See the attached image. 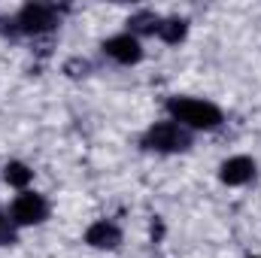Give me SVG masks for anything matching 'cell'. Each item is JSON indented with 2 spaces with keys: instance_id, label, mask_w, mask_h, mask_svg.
Segmentation results:
<instances>
[{
  "instance_id": "5",
  "label": "cell",
  "mask_w": 261,
  "mask_h": 258,
  "mask_svg": "<svg viewBox=\"0 0 261 258\" xmlns=\"http://www.w3.org/2000/svg\"><path fill=\"white\" fill-rule=\"evenodd\" d=\"M103 52H107L110 58H116L119 64H137V61L143 58V49H140L137 37H130V34L110 37V40L103 43Z\"/></svg>"
},
{
  "instance_id": "4",
  "label": "cell",
  "mask_w": 261,
  "mask_h": 258,
  "mask_svg": "<svg viewBox=\"0 0 261 258\" xmlns=\"http://www.w3.org/2000/svg\"><path fill=\"white\" fill-rule=\"evenodd\" d=\"M49 216V203L43 200V194L37 192H24L15 197L12 203V222L15 225H37Z\"/></svg>"
},
{
  "instance_id": "14",
  "label": "cell",
  "mask_w": 261,
  "mask_h": 258,
  "mask_svg": "<svg viewBox=\"0 0 261 258\" xmlns=\"http://www.w3.org/2000/svg\"><path fill=\"white\" fill-rule=\"evenodd\" d=\"M252 258H258V255H252Z\"/></svg>"
},
{
  "instance_id": "13",
  "label": "cell",
  "mask_w": 261,
  "mask_h": 258,
  "mask_svg": "<svg viewBox=\"0 0 261 258\" xmlns=\"http://www.w3.org/2000/svg\"><path fill=\"white\" fill-rule=\"evenodd\" d=\"M161 234H164V228H161V222L155 219V222H152V237H161Z\"/></svg>"
},
{
  "instance_id": "12",
  "label": "cell",
  "mask_w": 261,
  "mask_h": 258,
  "mask_svg": "<svg viewBox=\"0 0 261 258\" xmlns=\"http://www.w3.org/2000/svg\"><path fill=\"white\" fill-rule=\"evenodd\" d=\"M64 70L70 73V76H82V73L88 70V64H85V61H79V58H73V61H67Z\"/></svg>"
},
{
  "instance_id": "2",
  "label": "cell",
  "mask_w": 261,
  "mask_h": 258,
  "mask_svg": "<svg viewBox=\"0 0 261 258\" xmlns=\"http://www.w3.org/2000/svg\"><path fill=\"white\" fill-rule=\"evenodd\" d=\"M146 146L158 149V152H182V149L192 146V137H189V131L179 128L176 122H158L146 134Z\"/></svg>"
},
{
  "instance_id": "7",
  "label": "cell",
  "mask_w": 261,
  "mask_h": 258,
  "mask_svg": "<svg viewBox=\"0 0 261 258\" xmlns=\"http://www.w3.org/2000/svg\"><path fill=\"white\" fill-rule=\"evenodd\" d=\"M85 243L94 246V249H116L122 243V231L113 222H94L85 231Z\"/></svg>"
},
{
  "instance_id": "11",
  "label": "cell",
  "mask_w": 261,
  "mask_h": 258,
  "mask_svg": "<svg viewBox=\"0 0 261 258\" xmlns=\"http://www.w3.org/2000/svg\"><path fill=\"white\" fill-rule=\"evenodd\" d=\"M15 240V234H12V228H9V222L0 216V246H6V243H12Z\"/></svg>"
},
{
  "instance_id": "8",
  "label": "cell",
  "mask_w": 261,
  "mask_h": 258,
  "mask_svg": "<svg viewBox=\"0 0 261 258\" xmlns=\"http://www.w3.org/2000/svg\"><path fill=\"white\" fill-rule=\"evenodd\" d=\"M186 31H189V24L182 21V18H164V21H158V37L164 40V43H182L186 40Z\"/></svg>"
},
{
  "instance_id": "10",
  "label": "cell",
  "mask_w": 261,
  "mask_h": 258,
  "mask_svg": "<svg viewBox=\"0 0 261 258\" xmlns=\"http://www.w3.org/2000/svg\"><path fill=\"white\" fill-rule=\"evenodd\" d=\"M128 24L134 34H155L158 31V15L155 12H137V15H130Z\"/></svg>"
},
{
  "instance_id": "6",
  "label": "cell",
  "mask_w": 261,
  "mask_h": 258,
  "mask_svg": "<svg viewBox=\"0 0 261 258\" xmlns=\"http://www.w3.org/2000/svg\"><path fill=\"white\" fill-rule=\"evenodd\" d=\"M219 176H222L225 186H243V183H249V179L255 176V164H252V158L237 155V158H228V161L222 164Z\"/></svg>"
},
{
  "instance_id": "9",
  "label": "cell",
  "mask_w": 261,
  "mask_h": 258,
  "mask_svg": "<svg viewBox=\"0 0 261 258\" xmlns=\"http://www.w3.org/2000/svg\"><path fill=\"white\" fill-rule=\"evenodd\" d=\"M3 176H6V183H9V186L24 189V186L31 183V176H34V173H31L21 161H9V164H6V170H3Z\"/></svg>"
},
{
  "instance_id": "3",
  "label": "cell",
  "mask_w": 261,
  "mask_h": 258,
  "mask_svg": "<svg viewBox=\"0 0 261 258\" xmlns=\"http://www.w3.org/2000/svg\"><path fill=\"white\" fill-rule=\"evenodd\" d=\"M18 31L24 34H46L58 24V12L46 3H28L21 12H18Z\"/></svg>"
},
{
  "instance_id": "1",
  "label": "cell",
  "mask_w": 261,
  "mask_h": 258,
  "mask_svg": "<svg viewBox=\"0 0 261 258\" xmlns=\"http://www.w3.org/2000/svg\"><path fill=\"white\" fill-rule=\"evenodd\" d=\"M167 110L176 122L189 125V128H216L222 122V110L210 100H197V97H170Z\"/></svg>"
}]
</instances>
